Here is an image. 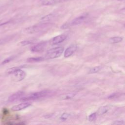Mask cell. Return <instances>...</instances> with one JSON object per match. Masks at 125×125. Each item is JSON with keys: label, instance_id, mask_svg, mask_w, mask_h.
<instances>
[{"label": "cell", "instance_id": "obj_1", "mask_svg": "<svg viewBox=\"0 0 125 125\" xmlns=\"http://www.w3.org/2000/svg\"><path fill=\"white\" fill-rule=\"evenodd\" d=\"M7 73L11 74L12 78L14 81L19 82L24 79L26 76L25 72L20 69L19 67H15L11 68L7 70Z\"/></svg>", "mask_w": 125, "mask_h": 125}, {"label": "cell", "instance_id": "obj_2", "mask_svg": "<svg viewBox=\"0 0 125 125\" xmlns=\"http://www.w3.org/2000/svg\"><path fill=\"white\" fill-rule=\"evenodd\" d=\"M51 91L48 90H42L39 92H35L32 93L25 97H22L21 98V100L22 101H27L31 100H35L41 98L45 97L51 94Z\"/></svg>", "mask_w": 125, "mask_h": 125}, {"label": "cell", "instance_id": "obj_3", "mask_svg": "<svg viewBox=\"0 0 125 125\" xmlns=\"http://www.w3.org/2000/svg\"><path fill=\"white\" fill-rule=\"evenodd\" d=\"M63 52V48L62 47H56L48 50L46 54V57L48 59H55L59 57Z\"/></svg>", "mask_w": 125, "mask_h": 125}, {"label": "cell", "instance_id": "obj_4", "mask_svg": "<svg viewBox=\"0 0 125 125\" xmlns=\"http://www.w3.org/2000/svg\"><path fill=\"white\" fill-rule=\"evenodd\" d=\"M67 35L65 34H61L53 38L49 42L52 45H55L63 42L66 38Z\"/></svg>", "mask_w": 125, "mask_h": 125}, {"label": "cell", "instance_id": "obj_5", "mask_svg": "<svg viewBox=\"0 0 125 125\" xmlns=\"http://www.w3.org/2000/svg\"><path fill=\"white\" fill-rule=\"evenodd\" d=\"M46 46V42H42L33 46L30 50L33 52H40L42 51Z\"/></svg>", "mask_w": 125, "mask_h": 125}, {"label": "cell", "instance_id": "obj_6", "mask_svg": "<svg viewBox=\"0 0 125 125\" xmlns=\"http://www.w3.org/2000/svg\"><path fill=\"white\" fill-rule=\"evenodd\" d=\"M77 46L76 44H73L68 46L64 51V57L65 58H68L71 56L77 50Z\"/></svg>", "mask_w": 125, "mask_h": 125}, {"label": "cell", "instance_id": "obj_7", "mask_svg": "<svg viewBox=\"0 0 125 125\" xmlns=\"http://www.w3.org/2000/svg\"><path fill=\"white\" fill-rule=\"evenodd\" d=\"M31 105V104L28 102H23L21 103H20L17 105H16L12 107V110L13 111H20L21 110H22L23 109L26 108L27 107H29Z\"/></svg>", "mask_w": 125, "mask_h": 125}, {"label": "cell", "instance_id": "obj_8", "mask_svg": "<svg viewBox=\"0 0 125 125\" xmlns=\"http://www.w3.org/2000/svg\"><path fill=\"white\" fill-rule=\"evenodd\" d=\"M86 17H87V15H86V14L81 15V16L74 19L73 21H72L70 23V25L72 26L79 25V24L82 23L85 20Z\"/></svg>", "mask_w": 125, "mask_h": 125}, {"label": "cell", "instance_id": "obj_9", "mask_svg": "<svg viewBox=\"0 0 125 125\" xmlns=\"http://www.w3.org/2000/svg\"><path fill=\"white\" fill-rule=\"evenodd\" d=\"M23 95H24V93L22 91H18V92L13 94L12 95H11L8 98V101L10 102H14V101L17 100L18 99L22 97Z\"/></svg>", "mask_w": 125, "mask_h": 125}, {"label": "cell", "instance_id": "obj_10", "mask_svg": "<svg viewBox=\"0 0 125 125\" xmlns=\"http://www.w3.org/2000/svg\"><path fill=\"white\" fill-rule=\"evenodd\" d=\"M61 0H41V3L43 5H52L60 2Z\"/></svg>", "mask_w": 125, "mask_h": 125}, {"label": "cell", "instance_id": "obj_11", "mask_svg": "<svg viewBox=\"0 0 125 125\" xmlns=\"http://www.w3.org/2000/svg\"><path fill=\"white\" fill-rule=\"evenodd\" d=\"M109 109V107L107 105H104L100 107L97 112V115H102L105 113H106Z\"/></svg>", "mask_w": 125, "mask_h": 125}, {"label": "cell", "instance_id": "obj_12", "mask_svg": "<svg viewBox=\"0 0 125 125\" xmlns=\"http://www.w3.org/2000/svg\"><path fill=\"white\" fill-rule=\"evenodd\" d=\"M45 60V58L42 57H31L27 59V62H37L43 61Z\"/></svg>", "mask_w": 125, "mask_h": 125}, {"label": "cell", "instance_id": "obj_13", "mask_svg": "<svg viewBox=\"0 0 125 125\" xmlns=\"http://www.w3.org/2000/svg\"><path fill=\"white\" fill-rule=\"evenodd\" d=\"M123 40V38L120 37H114L109 38V42L111 43H116L121 42Z\"/></svg>", "mask_w": 125, "mask_h": 125}, {"label": "cell", "instance_id": "obj_14", "mask_svg": "<svg viewBox=\"0 0 125 125\" xmlns=\"http://www.w3.org/2000/svg\"><path fill=\"white\" fill-rule=\"evenodd\" d=\"M76 95L75 93H66L64 94H62L61 96V98L63 100H67L72 98L74 97Z\"/></svg>", "mask_w": 125, "mask_h": 125}, {"label": "cell", "instance_id": "obj_15", "mask_svg": "<svg viewBox=\"0 0 125 125\" xmlns=\"http://www.w3.org/2000/svg\"><path fill=\"white\" fill-rule=\"evenodd\" d=\"M101 69V67L100 66L93 67L89 69L88 73L89 74H93V73H97L98 71H99Z\"/></svg>", "mask_w": 125, "mask_h": 125}, {"label": "cell", "instance_id": "obj_16", "mask_svg": "<svg viewBox=\"0 0 125 125\" xmlns=\"http://www.w3.org/2000/svg\"><path fill=\"white\" fill-rule=\"evenodd\" d=\"M54 16L53 14H49L48 15L45 16V17H43L41 21H49L50 20H51L52 19H53L54 18Z\"/></svg>", "mask_w": 125, "mask_h": 125}, {"label": "cell", "instance_id": "obj_17", "mask_svg": "<svg viewBox=\"0 0 125 125\" xmlns=\"http://www.w3.org/2000/svg\"><path fill=\"white\" fill-rule=\"evenodd\" d=\"M96 115H97V113H95V112L91 114L88 116V120L90 122L94 121L96 119Z\"/></svg>", "mask_w": 125, "mask_h": 125}, {"label": "cell", "instance_id": "obj_18", "mask_svg": "<svg viewBox=\"0 0 125 125\" xmlns=\"http://www.w3.org/2000/svg\"><path fill=\"white\" fill-rule=\"evenodd\" d=\"M33 41L32 40H24V41H23L21 42H20V43L21 44V45H23V46H24V45H28L29 44H31L33 42Z\"/></svg>", "mask_w": 125, "mask_h": 125}, {"label": "cell", "instance_id": "obj_19", "mask_svg": "<svg viewBox=\"0 0 125 125\" xmlns=\"http://www.w3.org/2000/svg\"><path fill=\"white\" fill-rule=\"evenodd\" d=\"M13 58H14V57H12V56L6 58V59H5V60L2 62V64H6V63H8L9 62H10V61H11L13 59Z\"/></svg>", "mask_w": 125, "mask_h": 125}, {"label": "cell", "instance_id": "obj_20", "mask_svg": "<svg viewBox=\"0 0 125 125\" xmlns=\"http://www.w3.org/2000/svg\"><path fill=\"white\" fill-rule=\"evenodd\" d=\"M69 116V114H67V113H63L61 117V120L64 121H65L68 117Z\"/></svg>", "mask_w": 125, "mask_h": 125}, {"label": "cell", "instance_id": "obj_21", "mask_svg": "<svg viewBox=\"0 0 125 125\" xmlns=\"http://www.w3.org/2000/svg\"><path fill=\"white\" fill-rule=\"evenodd\" d=\"M112 124L113 125H124L125 124V122L123 120H117L113 122Z\"/></svg>", "mask_w": 125, "mask_h": 125}, {"label": "cell", "instance_id": "obj_22", "mask_svg": "<svg viewBox=\"0 0 125 125\" xmlns=\"http://www.w3.org/2000/svg\"><path fill=\"white\" fill-rule=\"evenodd\" d=\"M10 22V20H0V26L3 25L4 24H7L8 22Z\"/></svg>", "mask_w": 125, "mask_h": 125}, {"label": "cell", "instance_id": "obj_23", "mask_svg": "<svg viewBox=\"0 0 125 125\" xmlns=\"http://www.w3.org/2000/svg\"><path fill=\"white\" fill-rule=\"evenodd\" d=\"M120 94L119 93H113L112 94H111L109 97L108 98L109 99H113V98H115L116 97H118L119 96Z\"/></svg>", "mask_w": 125, "mask_h": 125}, {"label": "cell", "instance_id": "obj_24", "mask_svg": "<svg viewBox=\"0 0 125 125\" xmlns=\"http://www.w3.org/2000/svg\"><path fill=\"white\" fill-rule=\"evenodd\" d=\"M68 0H61L60 2H65V1H67Z\"/></svg>", "mask_w": 125, "mask_h": 125}, {"label": "cell", "instance_id": "obj_25", "mask_svg": "<svg viewBox=\"0 0 125 125\" xmlns=\"http://www.w3.org/2000/svg\"><path fill=\"white\" fill-rule=\"evenodd\" d=\"M3 42V40H0V44H1Z\"/></svg>", "mask_w": 125, "mask_h": 125}, {"label": "cell", "instance_id": "obj_26", "mask_svg": "<svg viewBox=\"0 0 125 125\" xmlns=\"http://www.w3.org/2000/svg\"></svg>", "mask_w": 125, "mask_h": 125}]
</instances>
